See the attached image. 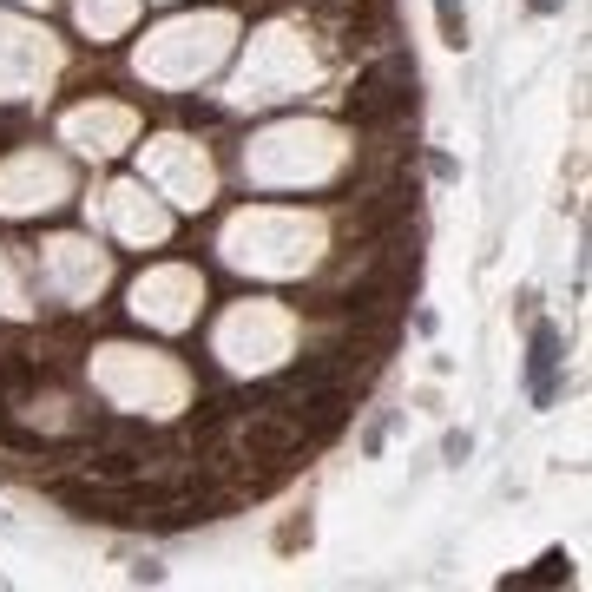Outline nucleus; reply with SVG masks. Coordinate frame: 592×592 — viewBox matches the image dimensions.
Masks as SVG:
<instances>
[{"label": "nucleus", "instance_id": "nucleus-4", "mask_svg": "<svg viewBox=\"0 0 592 592\" xmlns=\"http://www.w3.org/2000/svg\"><path fill=\"white\" fill-rule=\"evenodd\" d=\"M86 468H93L99 481H132V474H139L145 461H139V448H106V454H93Z\"/></svg>", "mask_w": 592, "mask_h": 592}, {"label": "nucleus", "instance_id": "nucleus-6", "mask_svg": "<svg viewBox=\"0 0 592 592\" xmlns=\"http://www.w3.org/2000/svg\"><path fill=\"white\" fill-rule=\"evenodd\" d=\"M435 14H441V40H448V47H468V7H461V0H435Z\"/></svg>", "mask_w": 592, "mask_h": 592}, {"label": "nucleus", "instance_id": "nucleus-3", "mask_svg": "<svg viewBox=\"0 0 592 592\" xmlns=\"http://www.w3.org/2000/svg\"><path fill=\"white\" fill-rule=\"evenodd\" d=\"M553 369H560V329L553 323H533V356H527V375H533V402H553L560 395V382H553Z\"/></svg>", "mask_w": 592, "mask_h": 592}, {"label": "nucleus", "instance_id": "nucleus-7", "mask_svg": "<svg viewBox=\"0 0 592 592\" xmlns=\"http://www.w3.org/2000/svg\"><path fill=\"white\" fill-rule=\"evenodd\" d=\"M468 448H474V441H468V435H448V441H441V454H448L454 468H461V461H468Z\"/></svg>", "mask_w": 592, "mask_h": 592}, {"label": "nucleus", "instance_id": "nucleus-8", "mask_svg": "<svg viewBox=\"0 0 592 592\" xmlns=\"http://www.w3.org/2000/svg\"><path fill=\"white\" fill-rule=\"evenodd\" d=\"M7 145H14V119H7V112H0V152H7Z\"/></svg>", "mask_w": 592, "mask_h": 592}, {"label": "nucleus", "instance_id": "nucleus-5", "mask_svg": "<svg viewBox=\"0 0 592 592\" xmlns=\"http://www.w3.org/2000/svg\"><path fill=\"white\" fill-rule=\"evenodd\" d=\"M560 579H573V560H566V553H546L533 573H514L507 586H560Z\"/></svg>", "mask_w": 592, "mask_h": 592}, {"label": "nucleus", "instance_id": "nucleus-2", "mask_svg": "<svg viewBox=\"0 0 592 592\" xmlns=\"http://www.w3.org/2000/svg\"><path fill=\"white\" fill-rule=\"evenodd\" d=\"M237 441H244V454H257V461H283V454L303 448V428H296V421H277V415H250Z\"/></svg>", "mask_w": 592, "mask_h": 592}, {"label": "nucleus", "instance_id": "nucleus-1", "mask_svg": "<svg viewBox=\"0 0 592 592\" xmlns=\"http://www.w3.org/2000/svg\"><path fill=\"white\" fill-rule=\"evenodd\" d=\"M402 112H415V60L382 53V60L349 86V119L356 125H389V119H402Z\"/></svg>", "mask_w": 592, "mask_h": 592}, {"label": "nucleus", "instance_id": "nucleus-9", "mask_svg": "<svg viewBox=\"0 0 592 592\" xmlns=\"http://www.w3.org/2000/svg\"><path fill=\"white\" fill-rule=\"evenodd\" d=\"M566 0H533V14H560Z\"/></svg>", "mask_w": 592, "mask_h": 592}]
</instances>
